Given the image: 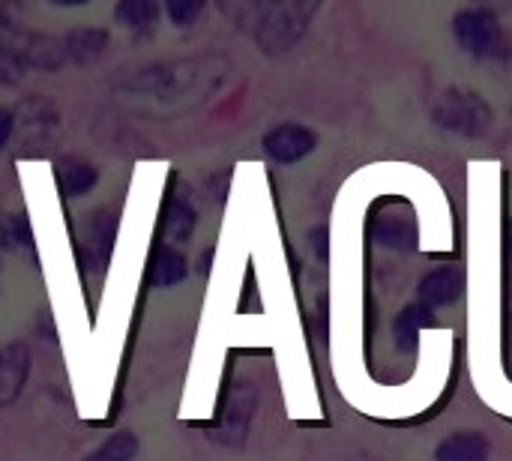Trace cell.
<instances>
[{"label":"cell","instance_id":"cell-1","mask_svg":"<svg viewBox=\"0 0 512 461\" xmlns=\"http://www.w3.org/2000/svg\"><path fill=\"white\" fill-rule=\"evenodd\" d=\"M27 375H30V351L27 345L15 342V345H6L0 348V408L12 405L24 384H27Z\"/></svg>","mask_w":512,"mask_h":461},{"label":"cell","instance_id":"cell-2","mask_svg":"<svg viewBox=\"0 0 512 461\" xmlns=\"http://www.w3.org/2000/svg\"><path fill=\"white\" fill-rule=\"evenodd\" d=\"M54 180H57V189L66 195V198H81L87 195L96 180H99V171L81 159H60L54 165Z\"/></svg>","mask_w":512,"mask_h":461},{"label":"cell","instance_id":"cell-3","mask_svg":"<svg viewBox=\"0 0 512 461\" xmlns=\"http://www.w3.org/2000/svg\"><path fill=\"white\" fill-rule=\"evenodd\" d=\"M105 48H108V33L99 27L72 30L63 42V54L72 57L75 63H93L105 54Z\"/></svg>","mask_w":512,"mask_h":461},{"label":"cell","instance_id":"cell-4","mask_svg":"<svg viewBox=\"0 0 512 461\" xmlns=\"http://www.w3.org/2000/svg\"><path fill=\"white\" fill-rule=\"evenodd\" d=\"M186 267H183V258L171 249H156L153 258H150V267H147V279L159 288H168V285H177L183 279Z\"/></svg>","mask_w":512,"mask_h":461},{"label":"cell","instance_id":"cell-5","mask_svg":"<svg viewBox=\"0 0 512 461\" xmlns=\"http://www.w3.org/2000/svg\"><path fill=\"white\" fill-rule=\"evenodd\" d=\"M156 15H159V9H156L150 0H126V3H120V6L114 9V18H117L123 27L135 30V33L150 30L153 21H156Z\"/></svg>","mask_w":512,"mask_h":461},{"label":"cell","instance_id":"cell-6","mask_svg":"<svg viewBox=\"0 0 512 461\" xmlns=\"http://www.w3.org/2000/svg\"><path fill=\"white\" fill-rule=\"evenodd\" d=\"M138 453V441L132 432H117L111 435L99 450H93L84 461H132Z\"/></svg>","mask_w":512,"mask_h":461},{"label":"cell","instance_id":"cell-7","mask_svg":"<svg viewBox=\"0 0 512 461\" xmlns=\"http://www.w3.org/2000/svg\"><path fill=\"white\" fill-rule=\"evenodd\" d=\"M12 132H15V117H12L9 108H0V150L9 144Z\"/></svg>","mask_w":512,"mask_h":461},{"label":"cell","instance_id":"cell-8","mask_svg":"<svg viewBox=\"0 0 512 461\" xmlns=\"http://www.w3.org/2000/svg\"><path fill=\"white\" fill-rule=\"evenodd\" d=\"M165 9H168V15H171L177 24H186V21H192V15H195L198 6H195V3H192V6H186V3H168Z\"/></svg>","mask_w":512,"mask_h":461}]
</instances>
